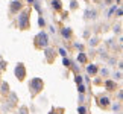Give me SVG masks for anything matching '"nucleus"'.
<instances>
[{
  "instance_id": "f257e3e1",
  "label": "nucleus",
  "mask_w": 123,
  "mask_h": 114,
  "mask_svg": "<svg viewBox=\"0 0 123 114\" xmlns=\"http://www.w3.org/2000/svg\"><path fill=\"white\" fill-rule=\"evenodd\" d=\"M18 25H20L21 29H26L27 27V14L26 12H23L20 15V18H18Z\"/></svg>"
},
{
  "instance_id": "f03ea898",
  "label": "nucleus",
  "mask_w": 123,
  "mask_h": 114,
  "mask_svg": "<svg viewBox=\"0 0 123 114\" xmlns=\"http://www.w3.org/2000/svg\"><path fill=\"white\" fill-rule=\"evenodd\" d=\"M37 40H38V44H43V46L47 44V35L46 34H40L37 37Z\"/></svg>"
},
{
  "instance_id": "7ed1b4c3",
  "label": "nucleus",
  "mask_w": 123,
  "mask_h": 114,
  "mask_svg": "<svg viewBox=\"0 0 123 114\" xmlns=\"http://www.w3.org/2000/svg\"><path fill=\"white\" fill-rule=\"evenodd\" d=\"M52 3H53V6H55V8H61V5H59V0H53Z\"/></svg>"
},
{
  "instance_id": "20e7f679",
  "label": "nucleus",
  "mask_w": 123,
  "mask_h": 114,
  "mask_svg": "<svg viewBox=\"0 0 123 114\" xmlns=\"http://www.w3.org/2000/svg\"><path fill=\"white\" fill-rule=\"evenodd\" d=\"M106 87L110 88V90H112V88L116 87V85H114V82H106Z\"/></svg>"
},
{
  "instance_id": "39448f33",
  "label": "nucleus",
  "mask_w": 123,
  "mask_h": 114,
  "mask_svg": "<svg viewBox=\"0 0 123 114\" xmlns=\"http://www.w3.org/2000/svg\"><path fill=\"white\" fill-rule=\"evenodd\" d=\"M88 72H90V73H94V72H96V67H94V65H91V67H88Z\"/></svg>"
}]
</instances>
